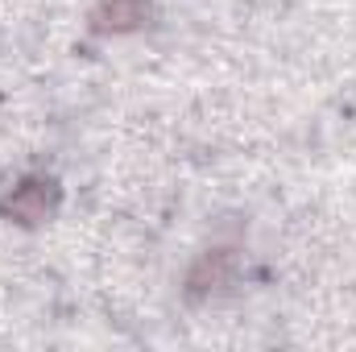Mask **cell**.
<instances>
[{"mask_svg": "<svg viewBox=\"0 0 356 352\" xmlns=\"http://www.w3.org/2000/svg\"><path fill=\"white\" fill-rule=\"evenodd\" d=\"M58 203H63L58 178L54 175H25L0 195V220H8L17 228H38L46 220H54Z\"/></svg>", "mask_w": 356, "mask_h": 352, "instance_id": "cell-1", "label": "cell"}, {"mask_svg": "<svg viewBox=\"0 0 356 352\" xmlns=\"http://www.w3.org/2000/svg\"><path fill=\"white\" fill-rule=\"evenodd\" d=\"M236 269H241V257L232 245H211L203 249L195 262L186 265V278H182V294L191 303H207L216 294H224L232 282H236Z\"/></svg>", "mask_w": 356, "mask_h": 352, "instance_id": "cell-2", "label": "cell"}, {"mask_svg": "<svg viewBox=\"0 0 356 352\" xmlns=\"http://www.w3.org/2000/svg\"><path fill=\"white\" fill-rule=\"evenodd\" d=\"M154 17V0H95L88 13V29L99 38H124L145 29Z\"/></svg>", "mask_w": 356, "mask_h": 352, "instance_id": "cell-3", "label": "cell"}]
</instances>
